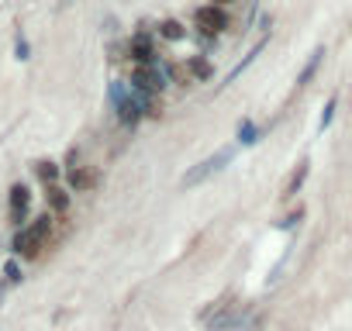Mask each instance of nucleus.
<instances>
[{
  "instance_id": "423d86ee",
  "label": "nucleus",
  "mask_w": 352,
  "mask_h": 331,
  "mask_svg": "<svg viewBox=\"0 0 352 331\" xmlns=\"http://www.w3.org/2000/svg\"><path fill=\"white\" fill-rule=\"evenodd\" d=\"M225 162H232V148H218L214 155H208V159L197 166V170H190V173L184 176V187H197V183H204L211 173H218V170H221Z\"/></svg>"
},
{
  "instance_id": "7ed1b4c3",
  "label": "nucleus",
  "mask_w": 352,
  "mask_h": 331,
  "mask_svg": "<svg viewBox=\"0 0 352 331\" xmlns=\"http://www.w3.org/2000/svg\"><path fill=\"white\" fill-rule=\"evenodd\" d=\"M201 321H204L208 331H228V328H235V321H239V304H235V297H232V293L221 297L214 307H208V310L201 314Z\"/></svg>"
},
{
  "instance_id": "f8f14e48",
  "label": "nucleus",
  "mask_w": 352,
  "mask_h": 331,
  "mask_svg": "<svg viewBox=\"0 0 352 331\" xmlns=\"http://www.w3.org/2000/svg\"><path fill=\"white\" fill-rule=\"evenodd\" d=\"M35 176H38L45 187H52V183H59V166H56V162H38V166H35Z\"/></svg>"
},
{
  "instance_id": "f03ea898",
  "label": "nucleus",
  "mask_w": 352,
  "mask_h": 331,
  "mask_svg": "<svg viewBox=\"0 0 352 331\" xmlns=\"http://www.w3.org/2000/svg\"><path fill=\"white\" fill-rule=\"evenodd\" d=\"M107 100H111V107H114V114H118V121H121L124 128H135V124L145 117L138 93H135V90H131L124 80H114V83H111V90H107Z\"/></svg>"
},
{
  "instance_id": "4468645a",
  "label": "nucleus",
  "mask_w": 352,
  "mask_h": 331,
  "mask_svg": "<svg viewBox=\"0 0 352 331\" xmlns=\"http://www.w3.org/2000/svg\"><path fill=\"white\" fill-rule=\"evenodd\" d=\"M318 62H321V52H314V56H311V62L304 66V73H300V80H297V87H307V80L314 76V69H318Z\"/></svg>"
},
{
  "instance_id": "9b49d317",
  "label": "nucleus",
  "mask_w": 352,
  "mask_h": 331,
  "mask_svg": "<svg viewBox=\"0 0 352 331\" xmlns=\"http://www.w3.org/2000/svg\"><path fill=\"white\" fill-rule=\"evenodd\" d=\"M184 69H187V76H190V83H194V80H208V76H211V62H208L204 56H190Z\"/></svg>"
},
{
  "instance_id": "ddd939ff",
  "label": "nucleus",
  "mask_w": 352,
  "mask_h": 331,
  "mask_svg": "<svg viewBox=\"0 0 352 331\" xmlns=\"http://www.w3.org/2000/svg\"><path fill=\"white\" fill-rule=\"evenodd\" d=\"M304 176H307V166H297V170L290 173V180H287V187H283V197H294V194L300 190Z\"/></svg>"
},
{
  "instance_id": "39448f33",
  "label": "nucleus",
  "mask_w": 352,
  "mask_h": 331,
  "mask_svg": "<svg viewBox=\"0 0 352 331\" xmlns=\"http://www.w3.org/2000/svg\"><path fill=\"white\" fill-rule=\"evenodd\" d=\"M124 52L131 59V66H152L159 62V52H155V38L148 32H135L128 42H124Z\"/></svg>"
},
{
  "instance_id": "20e7f679",
  "label": "nucleus",
  "mask_w": 352,
  "mask_h": 331,
  "mask_svg": "<svg viewBox=\"0 0 352 331\" xmlns=\"http://www.w3.org/2000/svg\"><path fill=\"white\" fill-rule=\"evenodd\" d=\"M194 25H197V32H201L204 38H211V35H221V32L232 25V18H228L225 8H218V4H204V8H197Z\"/></svg>"
},
{
  "instance_id": "dca6fc26",
  "label": "nucleus",
  "mask_w": 352,
  "mask_h": 331,
  "mask_svg": "<svg viewBox=\"0 0 352 331\" xmlns=\"http://www.w3.org/2000/svg\"><path fill=\"white\" fill-rule=\"evenodd\" d=\"M4 276H8V283H18V279H21V269H18V262H8V266H4Z\"/></svg>"
},
{
  "instance_id": "9d476101",
  "label": "nucleus",
  "mask_w": 352,
  "mask_h": 331,
  "mask_svg": "<svg viewBox=\"0 0 352 331\" xmlns=\"http://www.w3.org/2000/svg\"><path fill=\"white\" fill-rule=\"evenodd\" d=\"M159 38H162V42H184V38H187V28H184V21H176V18H166V21H159Z\"/></svg>"
},
{
  "instance_id": "f3484780",
  "label": "nucleus",
  "mask_w": 352,
  "mask_h": 331,
  "mask_svg": "<svg viewBox=\"0 0 352 331\" xmlns=\"http://www.w3.org/2000/svg\"><path fill=\"white\" fill-rule=\"evenodd\" d=\"M211 4H218V8H228V4H235V0H211Z\"/></svg>"
},
{
  "instance_id": "2eb2a0df",
  "label": "nucleus",
  "mask_w": 352,
  "mask_h": 331,
  "mask_svg": "<svg viewBox=\"0 0 352 331\" xmlns=\"http://www.w3.org/2000/svg\"><path fill=\"white\" fill-rule=\"evenodd\" d=\"M239 141H256V124H252V121H245V124L239 128Z\"/></svg>"
},
{
  "instance_id": "0eeeda50",
  "label": "nucleus",
  "mask_w": 352,
  "mask_h": 331,
  "mask_svg": "<svg viewBox=\"0 0 352 331\" xmlns=\"http://www.w3.org/2000/svg\"><path fill=\"white\" fill-rule=\"evenodd\" d=\"M28 207H32V190H28L25 183H14V187H11V197H8V218H11L14 228H25Z\"/></svg>"
},
{
  "instance_id": "6e6552de",
  "label": "nucleus",
  "mask_w": 352,
  "mask_h": 331,
  "mask_svg": "<svg viewBox=\"0 0 352 331\" xmlns=\"http://www.w3.org/2000/svg\"><path fill=\"white\" fill-rule=\"evenodd\" d=\"M100 183V173L94 166H69V190L73 194H90Z\"/></svg>"
},
{
  "instance_id": "f257e3e1",
  "label": "nucleus",
  "mask_w": 352,
  "mask_h": 331,
  "mask_svg": "<svg viewBox=\"0 0 352 331\" xmlns=\"http://www.w3.org/2000/svg\"><path fill=\"white\" fill-rule=\"evenodd\" d=\"M52 228H56V218H52V214H38L32 225L18 228L11 249H14L21 259H38L42 249H49V242H52Z\"/></svg>"
},
{
  "instance_id": "1a4fd4ad",
  "label": "nucleus",
  "mask_w": 352,
  "mask_h": 331,
  "mask_svg": "<svg viewBox=\"0 0 352 331\" xmlns=\"http://www.w3.org/2000/svg\"><path fill=\"white\" fill-rule=\"evenodd\" d=\"M45 204H49L52 214H66V211H69V190L59 187V183L45 187Z\"/></svg>"
}]
</instances>
